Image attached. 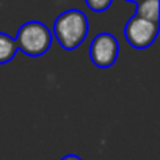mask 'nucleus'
Segmentation results:
<instances>
[{
    "label": "nucleus",
    "mask_w": 160,
    "mask_h": 160,
    "mask_svg": "<svg viewBox=\"0 0 160 160\" xmlns=\"http://www.w3.org/2000/svg\"><path fill=\"white\" fill-rule=\"evenodd\" d=\"M90 32V22L85 13L77 8L66 10L53 21L52 36L64 50H74L85 41Z\"/></svg>",
    "instance_id": "1"
},
{
    "label": "nucleus",
    "mask_w": 160,
    "mask_h": 160,
    "mask_svg": "<svg viewBox=\"0 0 160 160\" xmlns=\"http://www.w3.org/2000/svg\"><path fill=\"white\" fill-rule=\"evenodd\" d=\"M14 39L18 50H22L28 57H41L50 49L53 36L47 25L39 21H30L19 27Z\"/></svg>",
    "instance_id": "2"
},
{
    "label": "nucleus",
    "mask_w": 160,
    "mask_h": 160,
    "mask_svg": "<svg viewBox=\"0 0 160 160\" xmlns=\"http://www.w3.org/2000/svg\"><path fill=\"white\" fill-rule=\"evenodd\" d=\"M118 53H119L118 39L108 32L96 35L90 44V60L98 68L102 69L112 68L118 60Z\"/></svg>",
    "instance_id": "3"
},
{
    "label": "nucleus",
    "mask_w": 160,
    "mask_h": 160,
    "mask_svg": "<svg viewBox=\"0 0 160 160\" xmlns=\"http://www.w3.org/2000/svg\"><path fill=\"white\" fill-rule=\"evenodd\" d=\"M158 35V24L146 21L140 16H132L124 27L126 41L133 49H146L149 47Z\"/></svg>",
    "instance_id": "4"
},
{
    "label": "nucleus",
    "mask_w": 160,
    "mask_h": 160,
    "mask_svg": "<svg viewBox=\"0 0 160 160\" xmlns=\"http://www.w3.org/2000/svg\"><path fill=\"white\" fill-rule=\"evenodd\" d=\"M137 16L158 24L160 18V0H140L138 8H137Z\"/></svg>",
    "instance_id": "5"
},
{
    "label": "nucleus",
    "mask_w": 160,
    "mask_h": 160,
    "mask_svg": "<svg viewBox=\"0 0 160 160\" xmlns=\"http://www.w3.org/2000/svg\"><path fill=\"white\" fill-rule=\"evenodd\" d=\"M18 52L16 39L11 38L8 33L0 32V64L10 63Z\"/></svg>",
    "instance_id": "6"
},
{
    "label": "nucleus",
    "mask_w": 160,
    "mask_h": 160,
    "mask_svg": "<svg viewBox=\"0 0 160 160\" xmlns=\"http://www.w3.org/2000/svg\"><path fill=\"white\" fill-rule=\"evenodd\" d=\"M85 3L88 5L90 10H93L96 13H101V11H105L107 8H110L113 0H85Z\"/></svg>",
    "instance_id": "7"
},
{
    "label": "nucleus",
    "mask_w": 160,
    "mask_h": 160,
    "mask_svg": "<svg viewBox=\"0 0 160 160\" xmlns=\"http://www.w3.org/2000/svg\"><path fill=\"white\" fill-rule=\"evenodd\" d=\"M60 160H82L78 155H75V154H68V155H64L63 158H60Z\"/></svg>",
    "instance_id": "8"
},
{
    "label": "nucleus",
    "mask_w": 160,
    "mask_h": 160,
    "mask_svg": "<svg viewBox=\"0 0 160 160\" xmlns=\"http://www.w3.org/2000/svg\"><path fill=\"white\" fill-rule=\"evenodd\" d=\"M126 2H130V3H138L140 0H126Z\"/></svg>",
    "instance_id": "9"
}]
</instances>
